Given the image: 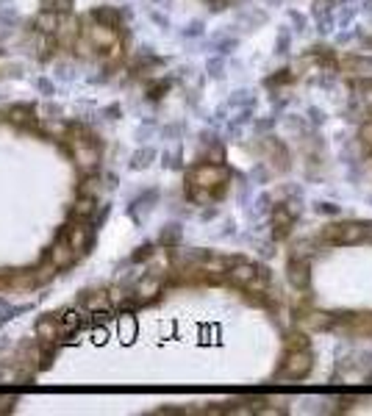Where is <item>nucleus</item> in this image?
Here are the masks:
<instances>
[{
  "label": "nucleus",
  "instance_id": "f257e3e1",
  "mask_svg": "<svg viewBox=\"0 0 372 416\" xmlns=\"http://www.w3.org/2000/svg\"><path fill=\"white\" fill-rule=\"evenodd\" d=\"M228 181H230V172H228V167H225L223 161H203V164H195L186 172V186L209 189L217 200L225 195Z\"/></svg>",
  "mask_w": 372,
  "mask_h": 416
},
{
  "label": "nucleus",
  "instance_id": "f03ea898",
  "mask_svg": "<svg viewBox=\"0 0 372 416\" xmlns=\"http://www.w3.org/2000/svg\"><path fill=\"white\" fill-rule=\"evenodd\" d=\"M225 280L230 286L247 291V294H267L270 291V272L264 267H259V264L244 261V258H236L233 261V267L228 270Z\"/></svg>",
  "mask_w": 372,
  "mask_h": 416
},
{
  "label": "nucleus",
  "instance_id": "7ed1b4c3",
  "mask_svg": "<svg viewBox=\"0 0 372 416\" xmlns=\"http://www.w3.org/2000/svg\"><path fill=\"white\" fill-rule=\"evenodd\" d=\"M370 236V225H361V222H333V225H325L322 233H319V242L325 244H359Z\"/></svg>",
  "mask_w": 372,
  "mask_h": 416
},
{
  "label": "nucleus",
  "instance_id": "20e7f679",
  "mask_svg": "<svg viewBox=\"0 0 372 416\" xmlns=\"http://www.w3.org/2000/svg\"><path fill=\"white\" fill-rule=\"evenodd\" d=\"M314 361H311V349L308 347H298V349H287L284 352V361L275 372L278 380H303L308 372H311Z\"/></svg>",
  "mask_w": 372,
  "mask_h": 416
},
{
  "label": "nucleus",
  "instance_id": "39448f33",
  "mask_svg": "<svg viewBox=\"0 0 372 416\" xmlns=\"http://www.w3.org/2000/svg\"><path fill=\"white\" fill-rule=\"evenodd\" d=\"M59 233L70 242V247H73L78 256H86L89 247H92V242H95V228L89 225V219H73V222L64 225Z\"/></svg>",
  "mask_w": 372,
  "mask_h": 416
},
{
  "label": "nucleus",
  "instance_id": "423d86ee",
  "mask_svg": "<svg viewBox=\"0 0 372 416\" xmlns=\"http://www.w3.org/2000/svg\"><path fill=\"white\" fill-rule=\"evenodd\" d=\"M56 317H59V325H62V342H75L73 336H78V331L86 325L89 311L78 303V305H67V308L56 311Z\"/></svg>",
  "mask_w": 372,
  "mask_h": 416
},
{
  "label": "nucleus",
  "instance_id": "0eeeda50",
  "mask_svg": "<svg viewBox=\"0 0 372 416\" xmlns=\"http://www.w3.org/2000/svg\"><path fill=\"white\" fill-rule=\"evenodd\" d=\"M164 283H167V277L164 275H145L139 277V280H134V294H137V303L139 305H150V303H156L158 300V294L164 291Z\"/></svg>",
  "mask_w": 372,
  "mask_h": 416
},
{
  "label": "nucleus",
  "instance_id": "6e6552de",
  "mask_svg": "<svg viewBox=\"0 0 372 416\" xmlns=\"http://www.w3.org/2000/svg\"><path fill=\"white\" fill-rule=\"evenodd\" d=\"M78 303H81L89 314H109V311L114 308L109 289H86V291H81Z\"/></svg>",
  "mask_w": 372,
  "mask_h": 416
},
{
  "label": "nucleus",
  "instance_id": "1a4fd4ad",
  "mask_svg": "<svg viewBox=\"0 0 372 416\" xmlns=\"http://www.w3.org/2000/svg\"><path fill=\"white\" fill-rule=\"evenodd\" d=\"M295 219H298V208L292 203H281L273 211V236L275 239H287L295 228Z\"/></svg>",
  "mask_w": 372,
  "mask_h": 416
},
{
  "label": "nucleus",
  "instance_id": "9d476101",
  "mask_svg": "<svg viewBox=\"0 0 372 416\" xmlns=\"http://www.w3.org/2000/svg\"><path fill=\"white\" fill-rule=\"evenodd\" d=\"M6 120L22 131H36V106L28 103H14L6 109Z\"/></svg>",
  "mask_w": 372,
  "mask_h": 416
},
{
  "label": "nucleus",
  "instance_id": "9b49d317",
  "mask_svg": "<svg viewBox=\"0 0 372 416\" xmlns=\"http://www.w3.org/2000/svg\"><path fill=\"white\" fill-rule=\"evenodd\" d=\"M36 342L42 345H59L62 342V325H59V317L56 314H45L36 319Z\"/></svg>",
  "mask_w": 372,
  "mask_h": 416
},
{
  "label": "nucleus",
  "instance_id": "f8f14e48",
  "mask_svg": "<svg viewBox=\"0 0 372 416\" xmlns=\"http://www.w3.org/2000/svg\"><path fill=\"white\" fill-rule=\"evenodd\" d=\"M48 258H50V261H53L59 270H70V267H73L81 256H78L73 247H70V242H67V239L59 233V239H56V242L50 244V250H48Z\"/></svg>",
  "mask_w": 372,
  "mask_h": 416
},
{
  "label": "nucleus",
  "instance_id": "ddd939ff",
  "mask_svg": "<svg viewBox=\"0 0 372 416\" xmlns=\"http://www.w3.org/2000/svg\"><path fill=\"white\" fill-rule=\"evenodd\" d=\"M287 277H289V283H292L298 291L308 289V280H311V275H308V264L295 256V258L289 261V267H287Z\"/></svg>",
  "mask_w": 372,
  "mask_h": 416
},
{
  "label": "nucleus",
  "instance_id": "4468645a",
  "mask_svg": "<svg viewBox=\"0 0 372 416\" xmlns=\"http://www.w3.org/2000/svg\"><path fill=\"white\" fill-rule=\"evenodd\" d=\"M89 20H97V22H103V25H109V28H114V31L123 34V17H120V11L111 8V6L92 8V11H89Z\"/></svg>",
  "mask_w": 372,
  "mask_h": 416
},
{
  "label": "nucleus",
  "instance_id": "2eb2a0df",
  "mask_svg": "<svg viewBox=\"0 0 372 416\" xmlns=\"http://www.w3.org/2000/svg\"><path fill=\"white\" fill-rule=\"evenodd\" d=\"M95 214H97V197L75 195V203L70 206V216L73 219H92Z\"/></svg>",
  "mask_w": 372,
  "mask_h": 416
},
{
  "label": "nucleus",
  "instance_id": "dca6fc26",
  "mask_svg": "<svg viewBox=\"0 0 372 416\" xmlns=\"http://www.w3.org/2000/svg\"><path fill=\"white\" fill-rule=\"evenodd\" d=\"M97 192H100V178H97L95 172H86V175H83V181L78 183L75 195H83V197H97Z\"/></svg>",
  "mask_w": 372,
  "mask_h": 416
},
{
  "label": "nucleus",
  "instance_id": "f3484780",
  "mask_svg": "<svg viewBox=\"0 0 372 416\" xmlns=\"http://www.w3.org/2000/svg\"><path fill=\"white\" fill-rule=\"evenodd\" d=\"M120 339H123L125 345H131V342L137 339V319H134L131 314H123V317H120Z\"/></svg>",
  "mask_w": 372,
  "mask_h": 416
},
{
  "label": "nucleus",
  "instance_id": "a211bd4d",
  "mask_svg": "<svg viewBox=\"0 0 372 416\" xmlns=\"http://www.w3.org/2000/svg\"><path fill=\"white\" fill-rule=\"evenodd\" d=\"M73 3L75 0H45V8H53V11H59L64 17V14L73 11Z\"/></svg>",
  "mask_w": 372,
  "mask_h": 416
},
{
  "label": "nucleus",
  "instance_id": "6ab92c4d",
  "mask_svg": "<svg viewBox=\"0 0 372 416\" xmlns=\"http://www.w3.org/2000/svg\"><path fill=\"white\" fill-rule=\"evenodd\" d=\"M359 139H361V147H364V153L370 155V153H372V123H364V125H361V134H359Z\"/></svg>",
  "mask_w": 372,
  "mask_h": 416
},
{
  "label": "nucleus",
  "instance_id": "aec40b11",
  "mask_svg": "<svg viewBox=\"0 0 372 416\" xmlns=\"http://www.w3.org/2000/svg\"><path fill=\"white\" fill-rule=\"evenodd\" d=\"M153 155H156V153H153L150 147H148V150H142V153H137V155H134V161H131V167H134V169H139V167H148Z\"/></svg>",
  "mask_w": 372,
  "mask_h": 416
},
{
  "label": "nucleus",
  "instance_id": "412c9836",
  "mask_svg": "<svg viewBox=\"0 0 372 416\" xmlns=\"http://www.w3.org/2000/svg\"><path fill=\"white\" fill-rule=\"evenodd\" d=\"M14 405H17V397H8V394H3V397H0V414L14 411Z\"/></svg>",
  "mask_w": 372,
  "mask_h": 416
},
{
  "label": "nucleus",
  "instance_id": "4be33fe9",
  "mask_svg": "<svg viewBox=\"0 0 372 416\" xmlns=\"http://www.w3.org/2000/svg\"><path fill=\"white\" fill-rule=\"evenodd\" d=\"M175 239H178V228H175V225H170V230H164V233H161V244L167 247V244H172Z\"/></svg>",
  "mask_w": 372,
  "mask_h": 416
},
{
  "label": "nucleus",
  "instance_id": "5701e85b",
  "mask_svg": "<svg viewBox=\"0 0 372 416\" xmlns=\"http://www.w3.org/2000/svg\"><path fill=\"white\" fill-rule=\"evenodd\" d=\"M161 92H167V83H164V81L150 83V97H153V100H156V97H161Z\"/></svg>",
  "mask_w": 372,
  "mask_h": 416
},
{
  "label": "nucleus",
  "instance_id": "b1692460",
  "mask_svg": "<svg viewBox=\"0 0 372 416\" xmlns=\"http://www.w3.org/2000/svg\"><path fill=\"white\" fill-rule=\"evenodd\" d=\"M92 339H95L97 345H103V342H106V331H103V328H95V333H92Z\"/></svg>",
  "mask_w": 372,
  "mask_h": 416
}]
</instances>
